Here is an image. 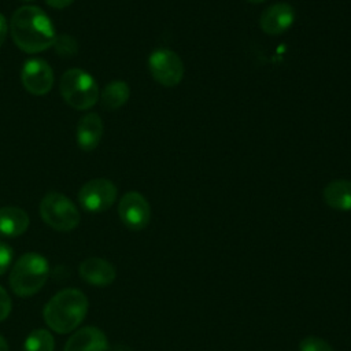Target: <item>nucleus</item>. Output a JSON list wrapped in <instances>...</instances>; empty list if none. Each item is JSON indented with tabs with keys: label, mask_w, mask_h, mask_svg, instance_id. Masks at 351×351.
I'll return each instance as SVG.
<instances>
[{
	"label": "nucleus",
	"mask_w": 351,
	"mask_h": 351,
	"mask_svg": "<svg viewBox=\"0 0 351 351\" xmlns=\"http://www.w3.org/2000/svg\"><path fill=\"white\" fill-rule=\"evenodd\" d=\"M8 23H7V19L5 16L0 12V47L3 45L5 37H7V33H8Z\"/></svg>",
	"instance_id": "obj_22"
},
{
	"label": "nucleus",
	"mask_w": 351,
	"mask_h": 351,
	"mask_svg": "<svg viewBox=\"0 0 351 351\" xmlns=\"http://www.w3.org/2000/svg\"><path fill=\"white\" fill-rule=\"evenodd\" d=\"M108 341L104 332L96 326L78 329L66 343L63 351H107Z\"/></svg>",
	"instance_id": "obj_11"
},
{
	"label": "nucleus",
	"mask_w": 351,
	"mask_h": 351,
	"mask_svg": "<svg viewBox=\"0 0 351 351\" xmlns=\"http://www.w3.org/2000/svg\"><path fill=\"white\" fill-rule=\"evenodd\" d=\"M74 0H45V3L52 7V8H58V10H62V8H66L69 7Z\"/></svg>",
	"instance_id": "obj_23"
},
{
	"label": "nucleus",
	"mask_w": 351,
	"mask_h": 351,
	"mask_svg": "<svg viewBox=\"0 0 351 351\" xmlns=\"http://www.w3.org/2000/svg\"><path fill=\"white\" fill-rule=\"evenodd\" d=\"M118 214L122 223L130 230L144 229L151 219V207L148 200L138 192H126L118 204Z\"/></svg>",
	"instance_id": "obj_8"
},
{
	"label": "nucleus",
	"mask_w": 351,
	"mask_h": 351,
	"mask_svg": "<svg viewBox=\"0 0 351 351\" xmlns=\"http://www.w3.org/2000/svg\"><path fill=\"white\" fill-rule=\"evenodd\" d=\"M77 143L84 151L95 149L103 136V121L101 118L95 114L89 112L84 115L77 125Z\"/></svg>",
	"instance_id": "obj_13"
},
{
	"label": "nucleus",
	"mask_w": 351,
	"mask_h": 351,
	"mask_svg": "<svg viewBox=\"0 0 351 351\" xmlns=\"http://www.w3.org/2000/svg\"><path fill=\"white\" fill-rule=\"evenodd\" d=\"M299 351H335V350L324 339L308 336L299 343Z\"/></svg>",
	"instance_id": "obj_19"
},
{
	"label": "nucleus",
	"mask_w": 351,
	"mask_h": 351,
	"mask_svg": "<svg viewBox=\"0 0 351 351\" xmlns=\"http://www.w3.org/2000/svg\"><path fill=\"white\" fill-rule=\"evenodd\" d=\"M43 221L55 230L69 232L80 223V213L75 204L63 193L48 192L40 202Z\"/></svg>",
	"instance_id": "obj_5"
},
{
	"label": "nucleus",
	"mask_w": 351,
	"mask_h": 351,
	"mask_svg": "<svg viewBox=\"0 0 351 351\" xmlns=\"http://www.w3.org/2000/svg\"><path fill=\"white\" fill-rule=\"evenodd\" d=\"M11 261H12V248L8 244L0 241V276L8 270Z\"/></svg>",
	"instance_id": "obj_20"
},
{
	"label": "nucleus",
	"mask_w": 351,
	"mask_h": 351,
	"mask_svg": "<svg viewBox=\"0 0 351 351\" xmlns=\"http://www.w3.org/2000/svg\"><path fill=\"white\" fill-rule=\"evenodd\" d=\"M11 306L12 303L7 291L3 287H0V322L8 317V314L11 313Z\"/></svg>",
	"instance_id": "obj_21"
},
{
	"label": "nucleus",
	"mask_w": 351,
	"mask_h": 351,
	"mask_svg": "<svg viewBox=\"0 0 351 351\" xmlns=\"http://www.w3.org/2000/svg\"><path fill=\"white\" fill-rule=\"evenodd\" d=\"M29 226V215L25 210L14 206L0 208V236L16 237L26 232Z\"/></svg>",
	"instance_id": "obj_14"
},
{
	"label": "nucleus",
	"mask_w": 351,
	"mask_h": 351,
	"mask_svg": "<svg viewBox=\"0 0 351 351\" xmlns=\"http://www.w3.org/2000/svg\"><path fill=\"white\" fill-rule=\"evenodd\" d=\"M130 96L129 85L122 80L108 82L101 92V103L107 110H117L126 104Z\"/></svg>",
	"instance_id": "obj_16"
},
{
	"label": "nucleus",
	"mask_w": 351,
	"mask_h": 351,
	"mask_svg": "<svg viewBox=\"0 0 351 351\" xmlns=\"http://www.w3.org/2000/svg\"><path fill=\"white\" fill-rule=\"evenodd\" d=\"M88 299L80 289L67 288L52 296L44 307L47 325L58 333L74 330L88 313Z\"/></svg>",
	"instance_id": "obj_2"
},
{
	"label": "nucleus",
	"mask_w": 351,
	"mask_h": 351,
	"mask_svg": "<svg viewBox=\"0 0 351 351\" xmlns=\"http://www.w3.org/2000/svg\"><path fill=\"white\" fill-rule=\"evenodd\" d=\"M10 32L16 47L27 53L47 51L56 38L52 21L37 5L19 7L11 16Z\"/></svg>",
	"instance_id": "obj_1"
},
{
	"label": "nucleus",
	"mask_w": 351,
	"mask_h": 351,
	"mask_svg": "<svg viewBox=\"0 0 351 351\" xmlns=\"http://www.w3.org/2000/svg\"><path fill=\"white\" fill-rule=\"evenodd\" d=\"M295 10L288 3H274L266 7L259 16L261 29L269 36H278L291 29L295 22Z\"/></svg>",
	"instance_id": "obj_10"
},
{
	"label": "nucleus",
	"mask_w": 351,
	"mask_h": 351,
	"mask_svg": "<svg viewBox=\"0 0 351 351\" xmlns=\"http://www.w3.org/2000/svg\"><path fill=\"white\" fill-rule=\"evenodd\" d=\"M55 341L47 329H34L26 337L22 351H53Z\"/></svg>",
	"instance_id": "obj_17"
},
{
	"label": "nucleus",
	"mask_w": 351,
	"mask_h": 351,
	"mask_svg": "<svg viewBox=\"0 0 351 351\" xmlns=\"http://www.w3.org/2000/svg\"><path fill=\"white\" fill-rule=\"evenodd\" d=\"M21 81L29 93L43 96L52 89L53 71L51 66L40 58L27 59L21 70Z\"/></svg>",
	"instance_id": "obj_9"
},
{
	"label": "nucleus",
	"mask_w": 351,
	"mask_h": 351,
	"mask_svg": "<svg viewBox=\"0 0 351 351\" xmlns=\"http://www.w3.org/2000/svg\"><path fill=\"white\" fill-rule=\"evenodd\" d=\"M48 261L37 252H27L22 255L11 269V289L18 296H32L43 288L48 278Z\"/></svg>",
	"instance_id": "obj_3"
},
{
	"label": "nucleus",
	"mask_w": 351,
	"mask_h": 351,
	"mask_svg": "<svg viewBox=\"0 0 351 351\" xmlns=\"http://www.w3.org/2000/svg\"><path fill=\"white\" fill-rule=\"evenodd\" d=\"M52 47L55 48V52L59 56H63V58H70V56L75 55L77 51H78L77 40L73 36H69V34L56 36L55 43H53Z\"/></svg>",
	"instance_id": "obj_18"
},
{
	"label": "nucleus",
	"mask_w": 351,
	"mask_h": 351,
	"mask_svg": "<svg viewBox=\"0 0 351 351\" xmlns=\"http://www.w3.org/2000/svg\"><path fill=\"white\" fill-rule=\"evenodd\" d=\"M247 1L251 4H261V3H265L266 0H247Z\"/></svg>",
	"instance_id": "obj_26"
},
{
	"label": "nucleus",
	"mask_w": 351,
	"mask_h": 351,
	"mask_svg": "<svg viewBox=\"0 0 351 351\" xmlns=\"http://www.w3.org/2000/svg\"><path fill=\"white\" fill-rule=\"evenodd\" d=\"M117 186L107 178H93L85 182L78 192V202L89 213L108 210L117 199Z\"/></svg>",
	"instance_id": "obj_7"
},
{
	"label": "nucleus",
	"mask_w": 351,
	"mask_h": 351,
	"mask_svg": "<svg viewBox=\"0 0 351 351\" xmlns=\"http://www.w3.org/2000/svg\"><path fill=\"white\" fill-rule=\"evenodd\" d=\"M0 351H10L8 344L3 336H0Z\"/></svg>",
	"instance_id": "obj_24"
},
{
	"label": "nucleus",
	"mask_w": 351,
	"mask_h": 351,
	"mask_svg": "<svg viewBox=\"0 0 351 351\" xmlns=\"http://www.w3.org/2000/svg\"><path fill=\"white\" fill-rule=\"evenodd\" d=\"M148 70L158 84L169 88L178 85L184 77V63L181 58L169 48H158L151 52Z\"/></svg>",
	"instance_id": "obj_6"
},
{
	"label": "nucleus",
	"mask_w": 351,
	"mask_h": 351,
	"mask_svg": "<svg viewBox=\"0 0 351 351\" xmlns=\"http://www.w3.org/2000/svg\"><path fill=\"white\" fill-rule=\"evenodd\" d=\"M59 89L64 101L75 110H88L99 99V86L95 78L82 69H69L63 73Z\"/></svg>",
	"instance_id": "obj_4"
},
{
	"label": "nucleus",
	"mask_w": 351,
	"mask_h": 351,
	"mask_svg": "<svg viewBox=\"0 0 351 351\" xmlns=\"http://www.w3.org/2000/svg\"><path fill=\"white\" fill-rule=\"evenodd\" d=\"M324 202L339 211L351 210V181L350 180H333L322 191Z\"/></svg>",
	"instance_id": "obj_15"
},
{
	"label": "nucleus",
	"mask_w": 351,
	"mask_h": 351,
	"mask_svg": "<svg viewBox=\"0 0 351 351\" xmlns=\"http://www.w3.org/2000/svg\"><path fill=\"white\" fill-rule=\"evenodd\" d=\"M80 276L90 285L107 287L115 280L117 270L106 259L88 258L80 265Z\"/></svg>",
	"instance_id": "obj_12"
},
{
	"label": "nucleus",
	"mask_w": 351,
	"mask_h": 351,
	"mask_svg": "<svg viewBox=\"0 0 351 351\" xmlns=\"http://www.w3.org/2000/svg\"><path fill=\"white\" fill-rule=\"evenodd\" d=\"M25 1H32V0H25Z\"/></svg>",
	"instance_id": "obj_27"
},
{
	"label": "nucleus",
	"mask_w": 351,
	"mask_h": 351,
	"mask_svg": "<svg viewBox=\"0 0 351 351\" xmlns=\"http://www.w3.org/2000/svg\"><path fill=\"white\" fill-rule=\"evenodd\" d=\"M111 351H132V350L128 348V347H125V346H117V347H114Z\"/></svg>",
	"instance_id": "obj_25"
}]
</instances>
